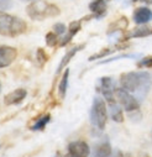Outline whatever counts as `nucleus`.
<instances>
[{"label":"nucleus","instance_id":"1","mask_svg":"<svg viewBox=\"0 0 152 157\" xmlns=\"http://www.w3.org/2000/svg\"><path fill=\"white\" fill-rule=\"evenodd\" d=\"M120 84L139 100H143L151 88V75L147 72H126L120 75Z\"/></svg>","mask_w":152,"mask_h":157},{"label":"nucleus","instance_id":"2","mask_svg":"<svg viewBox=\"0 0 152 157\" xmlns=\"http://www.w3.org/2000/svg\"><path fill=\"white\" fill-rule=\"evenodd\" d=\"M26 14L32 20L42 21L48 17L58 16L61 14V10L56 4L41 2V0H35V2H31V4L27 5Z\"/></svg>","mask_w":152,"mask_h":157},{"label":"nucleus","instance_id":"3","mask_svg":"<svg viewBox=\"0 0 152 157\" xmlns=\"http://www.w3.org/2000/svg\"><path fill=\"white\" fill-rule=\"evenodd\" d=\"M26 30L27 24L25 20L10 14L0 13V35L8 37H16L25 33Z\"/></svg>","mask_w":152,"mask_h":157},{"label":"nucleus","instance_id":"4","mask_svg":"<svg viewBox=\"0 0 152 157\" xmlns=\"http://www.w3.org/2000/svg\"><path fill=\"white\" fill-rule=\"evenodd\" d=\"M108 120V108L100 97H95L90 109V121L98 130H104Z\"/></svg>","mask_w":152,"mask_h":157},{"label":"nucleus","instance_id":"5","mask_svg":"<svg viewBox=\"0 0 152 157\" xmlns=\"http://www.w3.org/2000/svg\"><path fill=\"white\" fill-rule=\"evenodd\" d=\"M115 97H116L119 104L127 113L140 110V100L129 90H126L124 88H118L115 92Z\"/></svg>","mask_w":152,"mask_h":157},{"label":"nucleus","instance_id":"6","mask_svg":"<svg viewBox=\"0 0 152 157\" xmlns=\"http://www.w3.org/2000/svg\"><path fill=\"white\" fill-rule=\"evenodd\" d=\"M67 150L68 151H67V156L66 157H88L89 153H90L89 145L83 140L72 141L68 145Z\"/></svg>","mask_w":152,"mask_h":157},{"label":"nucleus","instance_id":"7","mask_svg":"<svg viewBox=\"0 0 152 157\" xmlns=\"http://www.w3.org/2000/svg\"><path fill=\"white\" fill-rule=\"evenodd\" d=\"M100 92L103 94V98L109 103H114L115 101V83L111 77H103L100 78Z\"/></svg>","mask_w":152,"mask_h":157},{"label":"nucleus","instance_id":"8","mask_svg":"<svg viewBox=\"0 0 152 157\" xmlns=\"http://www.w3.org/2000/svg\"><path fill=\"white\" fill-rule=\"evenodd\" d=\"M17 57V50L8 45H0V68L9 67Z\"/></svg>","mask_w":152,"mask_h":157},{"label":"nucleus","instance_id":"9","mask_svg":"<svg viewBox=\"0 0 152 157\" xmlns=\"http://www.w3.org/2000/svg\"><path fill=\"white\" fill-rule=\"evenodd\" d=\"M132 20L137 25H146L152 20V10L146 6H140L135 9L132 14Z\"/></svg>","mask_w":152,"mask_h":157},{"label":"nucleus","instance_id":"10","mask_svg":"<svg viewBox=\"0 0 152 157\" xmlns=\"http://www.w3.org/2000/svg\"><path fill=\"white\" fill-rule=\"evenodd\" d=\"M82 29V21H73L69 24V27L67 30V32L63 35V37L59 40V46L63 47V46H67L70 41L72 38L78 33V31Z\"/></svg>","mask_w":152,"mask_h":157},{"label":"nucleus","instance_id":"11","mask_svg":"<svg viewBox=\"0 0 152 157\" xmlns=\"http://www.w3.org/2000/svg\"><path fill=\"white\" fill-rule=\"evenodd\" d=\"M89 10L92 11L93 17L95 19L104 17L108 10V0H93L89 4Z\"/></svg>","mask_w":152,"mask_h":157},{"label":"nucleus","instance_id":"12","mask_svg":"<svg viewBox=\"0 0 152 157\" xmlns=\"http://www.w3.org/2000/svg\"><path fill=\"white\" fill-rule=\"evenodd\" d=\"M27 95V92L22 88H19V89H15L13 92H10L9 94L5 95L4 98V103L6 105H16V104H20Z\"/></svg>","mask_w":152,"mask_h":157},{"label":"nucleus","instance_id":"13","mask_svg":"<svg viewBox=\"0 0 152 157\" xmlns=\"http://www.w3.org/2000/svg\"><path fill=\"white\" fill-rule=\"evenodd\" d=\"M86 47V45L83 44V45H75V46H73L69 51H67V53L63 56V58L61 59V62H59V64H58V67H57V71H56V73H61L62 71H63V68L72 61V58L77 55L79 51H82L83 48Z\"/></svg>","mask_w":152,"mask_h":157},{"label":"nucleus","instance_id":"14","mask_svg":"<svg viewBox=\"0 0 152 157\" xmlns=\"http://www.w3.org/2000/svg\"><path fill=\"white\" fill-rule=\"evenodd\" d=\"M111 153H112V148H111V145L108 140L97 144L94 146V150H93L94 157H110Z\"/></svg>","mask_w":152,"mask_h":157},{"label":"nucleus","instance_id":"15","mask_svg":"<svg viewBox=\"0 0 152 157\" xmlns=\"http://www.w3.org/2000/svg\"><path fill=\"white\" fill-rule=\"evenodd\" d=\"M152 35V27L147 26V25H139V27L134 29L132 31H130L126 36L125 40H129V38H141V37H147Z\"/></svg>","mask_w":152,"mask_h":157},{"label":"nucleus","instance_id":"16","mask_svg":"<svg viewBox=\"0 0 152 157\" xmlns=\"http://www.w3.org/2000/svg\"><path fill=\"white\" fill-rule=\"evenodd\" d=\"M109 114H110V117L115 123H123L124 121V114H123V109H121L120 104H118L115 101L109 104Z\"/></svg>","mask_w":152,"mask_h":157},{"label":"nucleus","instance_id":"17","mask_svg":"<svg viewBox=\"0 0 152 157\" xmlns=\"http://www.w3.org/2000/svg\"><path fill=\"white\" fill-rule=\"evenodd\" d=\"M125 47H127V45H116V46H114V47H108V48H104V50H101L100 52H98V53L90 56L88 59H89L90 62H92V61H97V59H100L101 57H105V56H108V55H111V53L116 52V51H119V50H123V48H125Z\"/></svg>","mask_w":152,"mask_h":157},{"label":"nucleus","instance_id":"18","mask_svg":"<svg viewBox=\"0 0 152 157\" xmlns=\"http://www.w3.org/2000/svg\"><path fill=\"white\" fill-rule=\"evenodd\" d=\"M68 78H69V69H66L63 72V75H62V79L58 84V95L61 99H64L66 98V94H67V88H68Z\"/></svg>","mask_w":152,"mask_h":157},{"label":"nucleus","instance_id":"19","mask_svg":"<svg viewBox=\"0 0 152 157\" xmlns=\"http://www.w3.org/2000/svg\"><path fill=\"white\" fill-rule=\"evenodd\" d=\"M50 120H51V115L50 114H45L44 116L40 117L39 120H36V123L31 126V130L32 131H42L46 128V125L50 123Z\"/></svg>","mask_w":152,"mask_h":157},{"label":"nucleus","instance_id":"20","mask_svg":"<svg viewBox=\"0 0 152 157\" xmlns=\"http://www.w3.org/2000/svg\"><path fill=\"white\" fill-rule=\"evenodd\" d=\"M126 26H127V20H126L125 17H121V19H119L118 21L114 22L110 29H112V33H115L116 31H123Z\"/></svg>","mask_w":152,"mask_h":157},{"label":"nucleus","instance_id":"21","mask_svg":"<svg viewBox=\"0 0 152 157\" xmlns=\"http://www.w3.org/2000/svg\"><path fill=\"white\" fill-rule=\"evenodd\" d=\"M46 44L47 46L50 47H53L56 46L57 44H59V38H58V35L56 32H48L46 35Z\"/></svg>","mask_w":152,"mask_h":157},{"label":"nucleus","instance_id":"22","mask_svg":"<svg viewBox=\"0 0 152 157\" xmlns=\"http://www.w3.org/2000/svg\"><path fill=\"white\" fill-rule=\"evenodd\" d=\"M136 57H139V55H132V53H130V55H119V56H116V57H111V58H108V59H104V61H100L99 62V64H105V63H110V62H114V61H118V59H123V58H136Z\"/></svg>","mask_w":152,"mask_h":157},{"label":"nucleus","instance_id":"23","mask_svg":"<svg viewBox=\"0 0 152 157\" xmlns=\"http://www.w3.org/2000/svg\"><path fill=\"white\" fill-rule=\"evenodd\" d=\"M137 67L139 68H151L152 67V56H146V57L141 58L137 62Z\"/></svg>","mask_w":152,"mask_h":157},{"label":"nucleus","instance_id":"24","mask_svg":"<svg viewBox=\"0 0 152 157\" xmlns=\"http://www.w3.org/2000/svg\"><path fill=\"white\" fill-rule=\"evenodd\" d=\"M36 58H37V62H39L41 66H44V64H45V63L48 61V56L46 55L45 50H42V48H39V50H37Z\"/></svg>","mask_w":152,"mask_h":157},{"label":"nucleus","instance_id":"25","mask_svg":"<svg viewBox=\"0 0 152 157\" xmlns=\"http://www.w3.org/2000/svg\"><path fill=\"white\" fill-rule=\"evenodd\" d=\"M53 32H56L58 36H63L67 32V29L62 22H57L53 25Z\"/></svg>","mask_w":152,"mask_h":157},{"label":"nucleus","instance_id":"26","mask_svg":"<svg viewBox=\"0 0 152 157\" xmlns=\"http://www.w3.org/2000/svg\"><path fill=\"white\" fill-rule=\"evenodd\" d=\"M11 8V0H0V11H4Z\"/></svg>","mask_w":152,"mask_h":157},{"label":"nucleus","instance_id":"27","mask_svg":"<svg viewBox=\"0 0 152 157\" xmlns=\"http://www.w3.org/2000/svg\"><path fill=\"white\" fill-rule=\"evenodd\" d=\"M142 3H145V4H147V5H151V4H152V0H143Z\"/></svg>","mask_w":152,"mask_h":157},{"label":"nucleus","instance_id":"28","mask_svg":"<svg viewBox=\"0 0 152 157\" xmlns=\"http://www.w3.org/2000/svg\"><path fill=\"white\" fill-rule=\"evenodd\" d=\"M53 157H62V156H61V153L58 152V153H56V156H53Z\"/></svg>","mask_w":152,"mask_h":157},{"label":"nucleus","instance_id":"29","mask_svg":"<svg viewBox=\"0 0 152 157\" xmlns=\"http://www.w3.org/2000/svg\"><path fill=\"white\" fill-rule=\"evenodd\" d=\"M132 2H135V3H136V2H143V0H132Z\"/></svg>","mask_w":152,"mask_h":157},{"label":"nucleus","instance_id":"30","mask_svg":"<svg viewBox=\"0 0 152 157\" xmlns=\"http://www.w3.org/2000/svg\"><path fill=\"white\" fill-rule=\"evenodd\" d=\"M25 2H35V0H25Z\"/></svg>","mask_w":152,"mask_h":157},{"label":"nucleus","instance_id":"31","mask_svg":"<svg viewBox=\"0 0 152 157\" xmlns=\"http://www.w3.org/2000/svg\"><path fill=\"white\" fill-rule=\"evenodd\" d=\"M0 90H2V83H0Z\"/></svg>","mask_w":152,"mask_h":157},{"label":"nucleus","instance_id":"32","mask_svg":"<svg viewBox=\"0 0 152 157\" xmlns=\"http://www.w3.org/2000/svg\"><path fill=\"white\" fill-rule=\"evenodd\" d=\"M0 147H2V146H0Z\"/></svg>","mask_w":152,"mask_h":157}]
</instances>
